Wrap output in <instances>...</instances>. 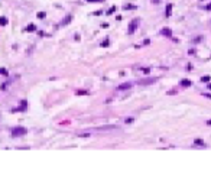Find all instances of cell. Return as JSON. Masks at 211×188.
<instances>
[{"mask_svg":"<svg viewBox=\"0 0 211 188\" xmlns=\"http://www.w3.org/2000/svg\"><path fill=\"white\" fill-rule=\"evenodd\" d=\"M25 133H26V129L25 127H20V126L15 127V129H13V132H12L13 137H17V136H20V135H25Z\"/></svg>","mask_w":211,"mask_h":188,"instance_id":"1","label":"cell"},{"mask_svg":"<svg viewBox=\"0 0 211 188\" xmlns=\"http://www.w3.org/2000/svg\"><path fill=\"white\" fill-rule=\"evenodd\" d=\"M137 25H139V19L132 20V23H130V25H129V28H127V32H129V35H132L133 32H135L136 28H137Z\"/></svg>","mask_w":211,"mask_h":188,"instance_id":"2","label":"cell"},{"mask_svg":"<svg viewBox=\"0 0 211 188\" xmlns=\"http://www.w3.org/2000/svg\"><path fill=\"white\" fill-rule=\"evenodd\" d=\"M130 87H132L130 83H124V84H120V86L117 87V90H120V91H121V90H129Z\"/></svg>","mask_w":211,"mask_h":188,"instance_id":"3","label":"cell"},{"mask_svg":"<svg viewBox=\"0 0 211 188\" xmlns=\"http://www.w3.org/2000/svg\"><path fill=\"white\" fill-rule=\"evenodd\" d=\"M171 10H172V4L166 6V16H171Z\"/></svg>","mask_w":211,"mask_h":188,"instance_id":"4","label":"cell"},{"mask_svg":"<svg viewBox=\"0 0 211 188\" xmlns=\"http://www.w3.org/2000/svg\"><path fill=\"white\" fill-rule=\"evenodd\" d=\"M162 33L166 35V36H171V31L169 29H162Z\"/></svg>","mask_w":211,"mask_h":188,"instance_id":"5","label":"cell"},{"mask_svg":"<svg viewBox=\"0 0 211 188\" xmlns=\"http://www.w3.org/2000/svg\"><path fill=\"white\" fill-rule=\"evenodd\" d=\"M182 86H184V87H189V86H191V83H189V81H182Z\"/></svg>","mask_w":211,"mask_h":188,"instance_id":"6","label":"cell"},{"mask_svg":"<svg viewBox=\"0 0 211 188\" xmlns=\"http://www.w3.org/2000/svg\"><path fill=\"white\" fill-rule=\"evenodd\" d=\"M0 23H1V25H6L7 22H6V19H4V17H0Z\"/></svg>","mask_w":211,"mask_h":188,"instance_id":"7","label":"cell"},{"mask_svg":"<svg viewBox=\"0 0 211 188\" xmlns=\"http://www.w3.org/2000/svg\"><path fill=\"white\" fill-rule=\"evenodd\" d=\"M35 29V26L33 25H30V26H28V31H33Z\"/></svg>","mask_w":211,"mask_h":188,"instance_id":"8","label":"cell"},{"mask_svg":"<svg viewBox=\"0 0 211 188\" xmlns=\"http://www.w3.org/2000/svg\"><path fill=\"white\" fill-rule=\"evenodd\" d=\"M195 143H200V145H203V140H201V139H197V140H195Z\"/></svg>","mask_w":211,"mask_h":188,"instance_id":"9","label":"cell"},{"mask_svg":"<svg viewBox=\"0 0 211 188\" xmlns=\"http://www.w3.org/2000/svg\"><path fill=\"white\" fill-rule=\"evenodd\" d=\"M210 80H211L210 77H204V78H203V81H205V83H207V81H210Z\"/></svg>","mask_w":211,"mask_h":188,"instance_id":"10","label":"cell"},{"mask_svg":"<svg viewBox=\"0 0 211 188\" xmlns=\"http://www.w3.org/2000/svg\"><path fill=\"white\" fill-rule=\"evenodd\" d=\"M0 74H6V69H0Z\"/></svg>","mask_w":211,"mask_h":188,"instance_id":"11","label":"cell"},{"mask_svg":"<svg viewBox=\"0 0 211 188\" xmlns=\"http://www.w3.org/2000/svg\"><path fill=\"white\" fill-rule=\"evenodd\" d=\"M207 10H211V4H208V6H207Z\"/></svg>","mask_w":211,"mask_h":188,"instance_id":"12","label":"cell"},{"mask_svg":"<svg viewBox=\"0 0 211 188\" xmlns=\"http://www.w3.org/2000/svg\"><path fill=\"white\" fill-rule=\"evenodd\" d=\"M207 125H208V126H211V120H208V122H207Z\"/></svg>","mask_w":211,"mask_h":188,"instance_id":"13","label":"cell"},{"mask_svg":"<svg viewBox=\"0 0 211 188\" xmlns=\"http://www.w3.org/2000/svg\"><path fill=\"white\" fill-rule=\"evenodd\" d=\"M208 88H210V90H211V84H210V86H208Z\"/></svg>","mask_w":211,"mask_h":188,"instance_id":"14","label":"cell"}]
</instances>
